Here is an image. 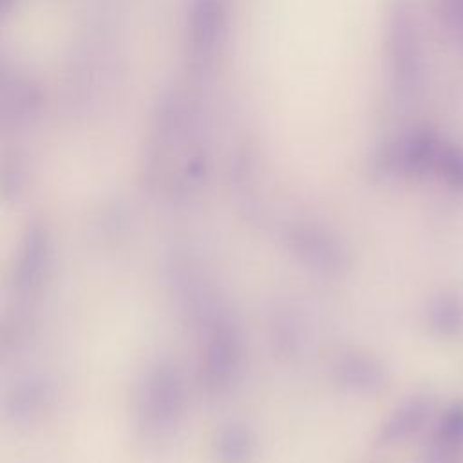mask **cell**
<instances>
[{
	"mask_svg": "<svg viewBox=\"0 0 463 463\" xmlns=\"http://www.w3.org/2000/svg\"><path fill=\"white\" fill-rule=\"evenodd\" d=\"M427 327L443 340H454L463 335V295L458 291H441L427 306Z\"/></svg>",
	"mask_w": 463,
	"mask_h": 463,
	"instance_id": "2",
	"label": "cell"
},
{
	"mask_svg": "<svg viewBox=\"0 0 463 463\" xmlns=\"http://www.w3.org/2000/svg\"><path fill=\"white\" fill-rule=\"evenodd\" d=\"M434 412V398L427 392H418L402 402L385 420L378 432V445H398L425 427Z\"/></svg>",
	"mask_w": 463,
	"mask_h": 463,
	"instance_id": "1",
	"label": "cell"
},
{
	"mask_svg": "<svg viewBox=\"0 0 463 463\" xmlns=\"http://www.w3.org/2000/svg\"><path fill=\"white\" fill-rule=\"evenodd\" d=\"M430 439L449 449H463V400H454L443 409Z\"/></svg>",
	"mask_w": 463,
	"mask_h": 463,
	"instance_id": "3",
	"label": "cell"
},
{
	"mask_svg": "<svg viewBox=\"0 0 463 463\" xmlns=\"http://www.w3.org/2000/svg\"><path fill=\"white\" fill-rule=\"evenodd\" d=\"M443 174L445 179L452 188L463 192V156L461 154H449L443 161Z\"/></svg>",
	"mask_w": 463,
	"mask_h": 463,
	"instance_id": "4",
	"label": "cell"
}]
</instances>
